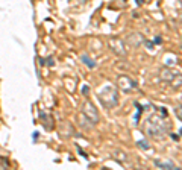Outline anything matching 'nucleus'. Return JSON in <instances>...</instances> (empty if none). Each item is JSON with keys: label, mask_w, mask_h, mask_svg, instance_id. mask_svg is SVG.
I'll return each instance as SVG.
<instances>
[{"label": "nucleus", "mask_w": 182, "mask_h": 170, "mask_svg": "<svg viewBox=\"0 0 182 170\" xmlns=\"http://www.w3.org/2000/svg\"><path fill=\"white\" fill-rule=\"evenodd\" d=\"M143 132L147 138L152 140H164L167 135H170V123L167 118H164V115H158V114H152L149 115L144 123H143Z\"/></svg>", "instance_id": "nucleus-1"}, {"label": "nucleus", "mask_w": 182, "mask_h": 170, "mask_svg": "<svg viewBox=\"0 0 182 170\" xmlns=\"http://www.w3.org/2000/svg\"><path fill=\"white\" fill-rule=\"evenodd\" d=\"M97 97H99L100 103L103 105V108H106V109H112L119 105V91L112 85L103 87V90H100L97 93Z\"/></svg>", "instance_id": "nucleus-2"}, {"label": "nucleus", "mask_w": 182, "mask_h": 170, "mask_svg": "<svg viewBox=\"0 0 182 170\" xmlns=\"http://www.w3.org/2000/svg\"><path fill=\"white\" fill-rule=\"evenodd\" d=\"M80 112H82L85 117H88L94 125H97V123L100 122V114H99L97 108L94 106V103L91 102V100H85V102L82 103Z\"/></svg>", "instance_id": "nucleus-3"}, {"label": "nucleus", "mask_w": 182, "mask_h": 170, "mask_svg": "<svg viewBox=\"0 0 182 170\" xmlns=\"http://www.w3.org/2000/svg\"><path fill=\"white\" fill-rule=\"evenodd\" d=\"M108 46L111 49L112 53H115L117 56H126V46L123 43L122 38L119 37H109L108 38Z\"/></svg>", "instance_id": "nucleus-4"}, {"label": "nucleus", "mask_w": 182, "mask_h": 170, "mask_svg": "<svg viewBox=\"0 0 182 170\" xmlns=\"http://www.w3.org/2000/svg\"><path fill=\"white\" fill-rule=\"evenodd\" d=\"M137 87H138L137 82L132 78H129L128 75H120L117 78V88H120L125 93H131V91L137 90Z\"/></svg>", "instance_id": "nucleus-5"}, {"label": "nucleus", "mask_w": 182, "mask_h": 170, "mask_svg": "<svg viewBox=\"0 0 182 170\" xmlns=\"http://www.w3.org/2000/svg\"><path fill=\"white\" fill-rule=\"evenodd\" d=\"M58 131H59L61 138H64V140H68V138H71L74 135V128H73V125L70 122H61Z\"/></svg>", "instance_id": "nucleus-6"}, {"label": "nucleus", "mask_w": 182, "mask_h": 170, "mask_svg": "<svg viewBox=\"0 0 182 170\" xmlns=\"http://www.w3.org/2000/svg\"><path fill=\"white\" fill-rule=\"evenodd\" d=\"M177 75V72H174L173 68H170V67H162L161 70H159V79L161 81H164V82H171L173 81V78Z\"/></svg>", "instance_id": "nucleus-7"}, {"label": "nucleus", "mask_w": 182, "mask_h": 170, "mask_svg": "<svg viewBox=\"0 0 182 170\" xmlns=\"http://www.w3.org/2000/svg\"><path fill=\"white\" fill-rule=\"evenodd\" d=\"M77 123H79V126L83 129V131H91L94 128V123L91 122L88 117H85L82 112L80 114H77Z\"/></svg>", "instance_id": "nucleus-8"}, {"label": "nucleus", "mask_w": 182, "mask_h": 170, "mask_svg": "<svg viewBox=\"0 0 182 170\" xmlns=\"http://www.w3.org/2000/svg\"><path fill=\"white\" fill-rule=\"evenodd\" d=\"M112 158H114L119 164H122V165H126V164H128V153L123 152V150H120V149H115V150L112 152Z\"/></svg>", "instance_id": "nucleus-9"}, {"label": "nucleus", "mask_w": 182, "mask_h": 170, "mask_svg": "<svg viewBox=\"0 0 182 170\" xmlns=\"http://www.w3.org/2000/svg\"><path fill=\"white\" fill-rule=\"evenodd\" d=\"M155 162V165L156 167H159V168H168V170H176L177 167L174 165V162H171V161H167V159H155L153 161Z\"/></svg>", "instance_id": "nucleus-10"}, {"label": "nucleus", "mask_w": 182, "mask_h": 170, "mask_svg": "<svg viewBox=\"0 0 182 170\" xmlns=\"http://www.w3.org/2000/svg\"><path fill=\"white\" fill-rule=\"evenodd\" d=\"M41 123L46 129H52L53 128V117L47 115V114H41Z\"/></svg>", "instance_id": "nucleus-11"}, {"label": "nucleus", "mask_w": 182, "mask_h": 170, "mask_svg": "<svg viewBox=\"0 0 182 170\" xmlns=\"http://www.w3.org/2000/svg\"><path fill=\"white\" fill-rule=\"evenodd\" d=\"M170 84H171V87H173V88H180V87H182V75H180V73H177V75L173 78V81H171Z\"/></svg>", "instance_id": "nucleus-12"}, {"label": "nucleus", "mask_w": 182, "mask_h": 170, "mask_svg": "<svg viewBox=\"0 0 182 170\" xmlns=\"http://www.w3.org/2000/svg\"><path fill=\"white\" fill-rule=\"evenodd\" d=\"M80 59H82V62H83V64H86L89 68H94V67H96V62H94L93 59H89L86 55H82V58H80Z\"/></svg>", "instance_id": "nucleus-13"}, {"label": "nucleus", "mask_w": 182, "mask_h": 170, "mask_svg": "<svg viewBox=\"0 0 182 170\" xmlns=\"http://www.w3.org/2000/svg\"><path fill=\"white\" fill-rule=\"evenodd\" d=\"M137 146H138L140 149H143V150H149V149H150V144H149L147 140H138V141H137Z\"/></svg>", "instance_id": "nucleus-14"}, {"label": "nucleus", "mask_w": 182, "mask_h": 170, "mask_svg": "<svg viewBox=\"0 0 182 170\" xmlns=\"http://www.w3.org/2000/svg\"><path fill=\"white\" fill-rule=\"evenodd\" d=\"M174 114H176V117L182 122V105H177V106L174 108Z\"/></svg>", "instance_id": "nucleus-15"}, {"label": "nucleus", "mask_w": 182, "mask_h": 170, "mask_svg": "<svg viewBox=\"0 0 182 170\" xmlns=\"http://www.w3.org/2000/svg\"><path fill=\"white\" fill-rule=\"evenodd\" d=\"M144 43H146V46H147L149 49H152V47H153V43H149V41H146V40H144Z\"/></svg>", "instance_id": "nucleus-16"}, {"label": "nucleus", "mask_w": 182, "mask_h": 170, "mask_svg": "<svg viewBox=\"0 0 182 170\" xmlns=\"http://www.w3.org/2000/svg\"><path fill=\"white\" fill-rule=\"evenodd\" d=\"M47 59H49V61H47V65H50V67H52V65H53V61H52V58H47Z\"/></svg>", "instance_id": "nucleus-17"}, {"label": "nucleus", "mask_w": 182, "mask_h": 170, "mask_svg": "<svg viewBox=\"0 0 182 170\" xmlns=\"http://www.w3.org/2000/svg\"><path fill=\"white\" fill-rule=\"evenodd\" d=\"M161 41H162V40H161V37H156V38H155V43H158V44H159Z\"/></svg>", "instance_id": "nucleus-18"}, {"label": "nucleus", "mask_w": 182, "mask_h": 170, "mask_svg": "<svg viewBox=\"0 0 182 170\" xmlns=\"http://www.w3.org/2000/svg\"><path fill=\"white\" fill-rule=\"evenodd\" d=\"M79 2H80L82 5H85V3H88V2H89V0H79Z\"/></svg>", "instance_id": "nucleus-19"}, {"label": "nucleus", "mask_w": 182, "mask_h": 170, "mask_svg": "<svg viewBox=\"0 0 182 170\" xmlns=\"http://www.w3.org/2000/svg\"><path fill=\"white\" fill-rule=\"evenodd\" d=\"M82 91H83V94H86V93H88V87H83V90H82Z\"/></svg>", "instance_id": "nucleus-20"}, {"label": "nucleus", "mask_w": 182, "mask_h": 170, "mask_svg": "<svg viewBox=\"0 0 182 170\" xmlns=\"http://www.w3.org/2000/svg\"><path fill=\"white\" fill-rule=\"evenodd\" d=\"M170 135H171V138H173V140H177V138H179V137H177V135H174V134H170Z\"/></svg>", "instance_id": "nucleus-21"}, {"label": "nucleus", "mask_w": 182, "mask_h": 170, "mask_svg": "<svg viewBox=\"0 0 182 170\" xmlns=\"http://www.w3.org/2000/svg\"><path fill=\"white\" fill-rule=\"evenodd\" d=\"M137 3H138V5H143V3H144V0H137Z\"/></svg>", "instance_id": "nucleus-22"}, {"label": "nucleus", "mask_w": 182, "mask_h": 170, "mask_svg": "<svg viewBox=\"0 0 182 170\" xmlns=\"http://www.w3.org/2000/svg\"><path fill=\"white\" fill-rule=\"evenodd\" d=\"M179 132H180V137H182V128H180V131H179Z\"/></svg>", "instance_id": "nucleus-23"}, {"label": "nucleus", "mask_w": 182, "mask_h": 170, "mask_svg": "<svg viewBox=\"0 0 182 170\" xmlns=\"http://www.w3.org/2000/svg\"><path fill=\"white\" fill-rule=\"evenodd\" d=\"M179 2H180V3H182V0H179Z\"/></svg>", "instance_id": "nucleus-24"}]
</instances>
